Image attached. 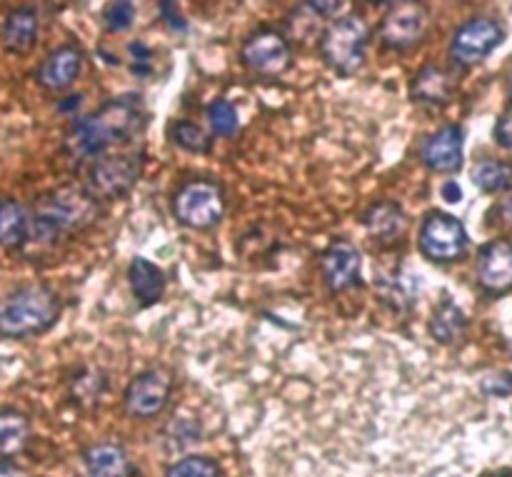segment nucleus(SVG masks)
I'll return each instance as SVG.
<instances>
[{
	"label": "nucleus",
	"mask_w": 512,
	"mask_h": 477,
	"mask_svg": "<svg viewBox=\"0 0 512 477\" xmlns=\"http://www.w3.org/2000/svg\"><path fill=\"white\" fill-rule=\"evenodd\" d=\"M458 88V78L450 73L443 65H425L415 73L413 83H410V98L418 105H438L450 103Z\"/></svg>",
	"instance_id": "dca6fc26"
},
{
	"label": "nucleus",
	"mask_w": 512,
	"mask_h": 477,
	"mask_svg": "<svg viewBox=\"0 0 512 477\" xmlns=\"http://www.w3.org/2000/svg\"><path fill=\"white\" fill-rule=\"evenodd\" d=\"M170 393H173V373L165 368H148L130 380L123 395V405L133 418L150 420L163 413Z\"/></svg>",
	"instance_id": "1a4fd4ad"
},
{
	"label": "nucleus",
	"mask_w": 512,
	"mask_h": 477,
	"mask_svg": "<svg viewBox=\"0 0 512 477\" xmlns=\"http://www.w3.org/2000/svg\"><path fill=\"white\" fill-rule=\"evenodd\" d=\"M473 183L483 193L512 190V165L505 160H480L473 168Z\"/></svg>",
	"instance_id": "b1692460"
},
{
	"label": "nucleus",
	"mask_w": 512,
	"mask_h": 477,
	"mask_svg": "<svg viewBox=\"0 0 512 477\" xmlns=\"http://www.w3.org/2000/svg\"><path fill=\"white\" fill-rule=\"evenodd\" d=\"M33 215L13 198L0 200V248L20 250L30 240Z\"/></svg>",
	"instance_id": "aec40b11"
},
{
	"label": "nucleus",
	"mask_w": 512,
	"mask_h": 477,
	"mask_svg": "<svg viewBox=\"0 0 512 477\" xmlns=\"http://www.w3.org/2000/svg\"><path fill=\"white\" fill-rule=\"evenodd\" d=\"M495 215H498V223L505 225V228H512V190L503 195V198L498 200V205H495L493 210Z\"/></svg>",
	"instance_id": "473e14b6"
},
{
	"label": "nucleus",
	"mask_w": 512,
	"mask_h": 477,
	"mask_svg": "<svg viewBox=\"0 0 512 477\" xmlns=\"http://www.w3.org/2000/svg\"><path fill=\"white\" fill-rule=\"evenodd\" d=\"M88 477H128L130 458L120 445L100 443L85 450L83 455Z\"/></svg>",
	"instance_id": "4be33fe9"
},
{
	"label": "nucleus",
	"mask_w": 512,
	"mask_h": 477,
	"mask_svg": "<svg viewBox=\"0 0 512 477\" xmlns=\"http://www.w3.org/2000/svg\"><path fill=\"white\" fill-rule=\"evenodd\" d=\"M0 477H30L23 468L13 465L10 460H0Z\"/></svg>",
	"instance_id": "c9c22d12"
},
{
	"label": "nucleus",
	"mask_w": 512,
	"mask_h": 477,
	"mask_svg": "<svg viewBox=\"0 0 512 477\" xmlns=\"http://www.w3.org/2000/svg\"><path fill=\"white\" fill-rule=\"evenodd\" d=\"M173 213L178 223L190 230H210L223 220L225 193L218 183L205 178L188 180L180 185L173 198Z\"/></svg>",
	"instance_id": "423d86ee"
},
{
	"label": "nucleus",
	"mask_w": 512,
	"mask_h": 477,
	"mask_svg": "<svg viewBox=\"0 0 512 477\" xmlns=\"http://www.w3.org/2000/svg\"><path fill=\"white\" fill-rule=\"evenodd\" d=\"M505 40V25L495 18H470L450 38V60L458 68H473L483 63Z\"/></svg>",
	"instance_id": "6e6552de"
},
{
	"label": "nucleus",
	"mask_w": 512,
	"mask_h": 477,
	"mask_svg": "<svg viewBox=\"0 0 512 477\" xmlns=\"http://www.w3.org/2000/svg\"><path fill=\"white\" fill-rule=\"evenodd\" d=\"M443 198L448 200V203H460V198H463V190H460V185L455 183V180H448V183L443 185Z\"/></svg>",
	"instance_id": "f704fd0d"
},
{
	"label": "nucleus",
	"mask_w": 512,
	"mask_h": 477,
	"mask_svg": "<svg viewBox=\"0 0 512 477\" xmlns=\"http://www.w3.org/2000/svg\"><path fill=\"white\" fill-rule=\"evenodd\" d=\"M130 55H133V73L138 78H145V75L153 73V53L148 50V45L133 43L130 45Z\"/></svg>",
	"instance_id": "c756f323"
},
{
	"label": "nucleus",
	"mask_w": 512,
	"mask_h": 477,
	"mask_svg": "<svg viewBox=\"0 0 512 477\" xmlns=\"http://www.w3.org/2000/svg\"><path fill=\"white\" fill-rule=\"evenodd\" d=\"M30 420L15 408L0 410V460H10L28 448Z\"/></svg>",
	"instance_id": "5701e85b"
},
{
	"label": "nucleus",
	"mask_w": 512,
	"mask_h": 477,
	"mask_svg": "<svg viewBox=\"0 0 512 477\" xmlns=\"http://www.w3.org/2000/svg\"><path fill=\"white\" fill-rule=\"evenodd\" d=\"M135 5L133 3H110L103 10V25L110 33H123L133 25Z\"/></svg>",
	"instance_id": "cd10ccee"
},
{
	"label": "nucleus",
	"mask_w": 512,
	"mask_h": 477,
	"mask_svg": "<svg viewBox=\"0 0 512 477\" xmlns=\"http://www.w3.org/2000/svg\"><path fill=\"white\" fill-rule=\"evenodd\" d=\"M148 125V110L140 95L110 98L93 113L73 120L63 138V150L73 163L88 165L90 160L125 143H133Z\"/></svg>",
	"instance_id": "f257e3e1"
},
{
	"label": "nucleus",
	"mask_w": 512,
	"mask_h": 477,
	"mask_svg": "<svg viewBox=\"0 0 512 477\" xmlns=\"http://www.w3.org/2000/svg\"><path fill=\"white\" fill-rule=\"evenodd\" d=\"M508 93H510V98H512V73L508 75Z\"/></svg>",
	"instance_id": "4c0bfd02"
},
{
	"label": "nucleus",
	"mask_w": 512,
	"mask_h": 477,
	"mask_svg": "<svg viewBox=\"0 0 512 477\" xmlns=\"http://www.w3.org/2000/svg\"><path fill=\"white\" fill-rule=\"evenodd\" d=\"M240 60L245 68L255 75H283L285 70L293 63V53L290 45L278 30L273 28H260L245 38L243 48H240Z\"/></svg>",
	"instance_id": "9d476101"
},
{
	"label": "nucleus",
	"mask_w": 512,
	"mask_h": 477,
	"mask_svg": "<svg viewBox=\"0 0 512 477\" xmlns=\"http://www.w3.org/2000/svg\"><path fill=\"white\" fill-rule=\"evenodd\" d=\"M80 70H83V50L68 43L45 55L43 63L35 70V80H38L40 88L58 93V90L70 88L78 80Z\"/></svg>",
	"instance_id": "2eb2a0df"
},
{
	"label": "nucleus",
	"mask_w": 512,
	"mask_h": 477,
	"mask_svg": "<svg viewBox=\"0 0 512 477\" xmlns=\"http://www.w3.org/2000/svg\"><path fill=\"white\" fill-rule=\"evenodd\" d=\"M485 477H512V473H495V475H485Z\"/></svg>",
	"instance_id": "e433bc0d"
},
{
	"label": "nucleus",
	"mask_w": 512,
	"mask_h": 477,
	"mask_svg": "<svg viewBox=\"0 0 512 477\" xmlns=\"http://www.w3.org/2000/svg\"><path fill=\"white\" fill-rule=\"evenodd\" d=\"M60 318V298L40 283L20 285L0 303V335L23 340L45 333Z\"/></svg>",
	"instance_id": "7ed1b4c3"
},
{
	"label": "nucleus",
	"mask_w": 512,
	"mask_h": 477,
	"mask_svg": "<svg viewBox=\"0 0 512 477\" xmlns=\"http://www.w3.org/2000/svg\"><path fill=\"white\" fill-rule=\"evenodd\" d=\"M305 8L313 10L315 15H338L343 10V3H305Z\"/></svg>",
	"instance_id": "72a5a7b5"
},
{
	"label": "nucleus",
	"mask_w": 512,
	"mask_h": 477,
	"mask_svg": "<svg viewBox=\"0 0 512 477\" xmlns=\"http://www.w3.org/2000/svg\"><path fill=\"white\" fill-rule=\"evenodd\" d=\"M480 390L488 398H508L512 395V373H490L480 380Z\"/></svg>",
	"instance_id": "c85d7f7f"
},
{
	"label": "nucleus",
	"mask_w": 512,
	"mask_h": 477,
	"mask_svg": "<svg viewBox=\"0 0 512 477\" xmlns=\"http://www.w3.org/2000/svg\"><path fill=\"white\" fill-rule=\"evenodd\" d=\"M205 115H208L210 130L220 135V138H228V135L238 130V113H235V108L228 100H213L208 110H205Z\"/></svg>",
	"instance_id": "a878e982"
},
{
	"label": "nucleus",
	"mask_w": 512,
	"mask_h": 477,
	"mask_svg": "<svg viewBox=\"0 0 512 477\" xmlns=\"http://www.w3.org/2000/svg\"><path fill=\"white\" fill-rule=\"evenodd\" d=\"M370 30L360 15H345V18L333 20L323 30L320 38V53L328 68L338 75H355L365 63L368 55Z\"/></svg>",
	"instance_id": "39448f33"
},
{
	"label": "nucleus",
	"mask_w": 512,
	"mask_h": 477,
	"mask_svg": "<svg viewBox=\"0 0 512 477\" xmlns=\"http://www.w3.org/2000/svg\"><path fill=\"white\" fill-rule=\"evenodd\" d=\"M158 10H160V13H163V20L170 25V28H173V30H185V20H183V15H180L178 5L160 3Z\"/></svg>",
	"instance_id": "2f4dec72"
},
{
	"label": "nucleus",
	"mask_w": 512,
	"mask_h": 477,
	"mask_svg": "<svg viewBox=\"0 0 512 477\" xmlns=\"http://www.w3.org/2000/svg\"><path fill=\"white\" fill-rule=\"evenodd\" d=\"M143 173V153L140 150H120L105 153L85 165L83 188L95 200H118L133 190Z\"/></svg>",
	"instance_id": "20e7f679"
},
{
	"label": "nucleus",
	"mask_w": 512,
	"mask_h": 477,
	"mask_svg": "<svg viewBox=\"0 0 512 477\" xmlns=\"http://www.w3.org/2000/svg\"><path fill=\"white\" fill-rule=\"evenodd\" d=\"M165 477H220V468L215 460L203 458V455H190V458L170 465Z\"/></svg>",
	"instance_id": "bb28decb"
},
{
	"label": "nucleus",
	"mask_w": 512,
	"mask_h": 477,
	"mask_svg": "<svg viewBox=\"0 0 512 477\" xmlns=\"http://www.w3.org/2000/svg\"><path fill=\"white\" fill-rule=\"evenodd\" d=\"M320 268L323 278L333 293L355 288L360 283V270H363V255L350 240H333L320 255Z\"/></svg>",
	"instance_id": "f8f14e48"
},
{
	"label": "nucleus",
	"mask_w": 512,
	"mask_h": 477,
	"mask_svg": "<svg viewBox=\"0 0 512 477\" xmlns=\"http://www.w3.org/2000/svg\"><path fill=\"white\" fill-rule=\"evenodd\" d=\"M363 225L370 238L378 240L380 245H390L403 238L405 228H408V218H405V213L395 203L380 200V203H373L365 210Z\"/></svg>",
	"instance_id": "a211bd4d"
},
{
	"label": "nucleus",
	"mask_w": 512,
	"mask_h": 477,
	"mask_svg": "<svg viewBox=\"0 0 512 477\" xmlns=\"http://www.w3.org/2000/svg\"><path fill=\"white\" fill-rule=\"evenodd\" d=\"M430 338L440 345H458L468 333V318L463 310L445 295L433 310V318L428 323Z\"/></svg>",
	"instance_id": "412c9836"
},
{
	"label": "nucleus",
	"mask_w": 512,
	"mask_h": 477,
	"mask_svg": "<svg viewBox=\"0 0 512 477\" xmlns=\"http://www.w3.org/2000/svg\"><path fill=\"white\" fill-rule=\"evenodd\" d=\"M100 205L93 195L78 185H63L58 190L40 195L33 208L30 240L40 245L58 243L65 235L85 230L98 220Z\"/></svg>",
	"instance_id": "f03ea898"
},
{
	"label": "nucleus",
	"mask_w": 512,
	"mask_h": 477,
	"mask_svg": "<svg viewBox=\"0 0 512 477\" xmlns=\"http://www.w3.org/2000/svg\"><path fill=\"white\" fill-rule=\"evenodd\" d=\"M480 288L488 295H505L512 290V243L493 240L478 253L475 263Z\"/></svg>",
	"instance_id": "4468645a"
},
{
	"label": "nucleus",
	"mask_w": 512,
	"mask_h": 477,
	"mask_svg": "<svg viewBox=\"0 0 512 477\" xmlns=\"http://www.w3.org/2000/svg\"><path fill=\"white\" fill-rule=\"evenodd\" d=\"M38 30V13L30 5H20V8L10 10L8 18H5L3 30H0V43L8 53L25 55L33 50L35 40H38Z\"/></svg>",
	"instance_id": "f3484780"
},
{
	"label": "nucleus",
	"mask_w": 512,
	"mask_h": 477,
	"mask_svg": "<svg viewBox=\"0 0 512 477\" xmlns=\"http://www.w3.org/2000/svg\"><path fill=\"white\" fill-rule=\"evenodd\" d=\"M465 130L460 125H445L435 130L420 148V158L433 173L453 175L463 168Z\"/></svg>",
	"instance_id": "ddd939ff"
},
{
	"label": "nucleus",
	"mask_w": 512,
	"mask_h": 477,
	"mask_svg": "<svg viewBox=\"0 0 512 477\" xmlns=\"http://www.w3.org/2000/svg\"><path fill=\"white\" fill-rule=\"evenodd\" d=\"M170 140L188 153H208L210 150L208 133L190 120H178L170 125Z\"/></svg>",
	"instance_id": "393cba45"
},
{
	"label": "nucleus",
	"mask_w": 512,
	"mask_h": 477,
	"mask_svg": "<svg viewBox=\"0 0 512 477\" xmlns=\"http://www.w3.org/2000/svg\"><path fill=\"white\" fill-rule=\"evenodd\" d=\"M495 143L505 150V153L512 155V108L505 110L503 115L495 123Z\"/></svg>",
	"instance_id": "7c9ffc66"
},
{
	"label": "nucleus",
	"mask_w": 512,
	"mask_h": 477,
	"mask_svg": "<svg viewBox=\"0 0 512 477\" xmlns=\"http://www.w3.org/2000/svg\"><path fill=\"white\" fill-rule=\"evenodd\" d=\"M418 243L425 258L445 265L455 263V260H460L468 253L470 238L465 225L455 215L443 213V210H433L423 220V225H420Z\"/></svg>",
	"instance_id": "0eeeda50"
},
{
	"label": "nucleus",
	"mask_w": 512,
	"mask_h": 477,
	"mask_svg": "<svg viewBox=\"0 0 512 477\" xmlns=\"http://www.w3.org/2000/svg\"><path fill=\"white\" fill-rule=\"evenodd\" d=\"M428 30V8L423 3H393L378 25V38L390 50H408Z\"/></svg>",
	"instance_id": "9b49d317"
},
{
	"label": "nucleus",
	"mask_w": 512,
	"mask_h": 477,
	"mask_svg": "<svg viewBox=\"0 0 512 477\" xmlns=\"http://www.w3.org/2000/svg\"><path fill=\"white\" fill-rule=\"evenodd\" d=\"M128 283L140 308H150L165 295V275L155 263L145 258H133L128 265Z\"/></svg>",
	"instance_id": "6ab92c4d"
}]
</instances>
